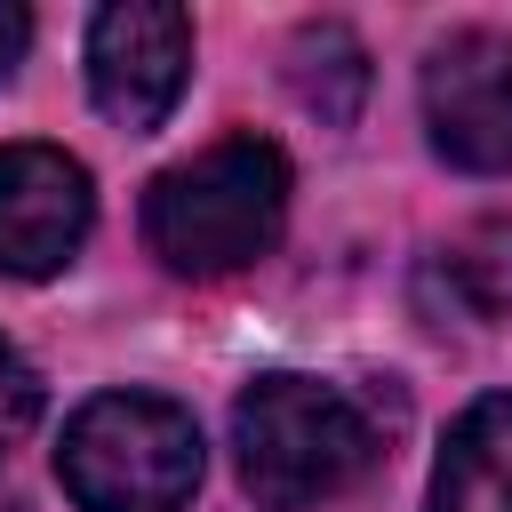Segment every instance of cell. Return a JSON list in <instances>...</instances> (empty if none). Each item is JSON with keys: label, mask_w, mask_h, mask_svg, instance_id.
Here are the masks:
<instances>
[{"label": "cell", "mask_w": 512, "mask_h": 512, "mask_svg": "<svg viewBox=\"0 0 512 512\" xmlns=\"http://www.w3.org/2000/svg\"><path fill=\"white\" fill-rule=\"evenodd\" d=\"M32 424H40V376H32V360L0 336V456H8Z\"/></svg>", "instance_id": "10"}, {"label": "cell", "mask_w": 512, "mask_h": 512, "mask_svg": "<svg viewBox=\"0 0 512 512\" xmlns=\"http://www.w3.org/2000/svg\"><path fill=\"white\" fill-rule=\"evenodd\" d=\"M232 456H240V488L264 512H320L376 472L384 432L344 384L256 376L232 408Z\"/></svg>", "instance_id": "2"}, {"label": "cell", "mask_w": 512, "mask_h": 512, "mask_svg": "<svg viewBox=\"0 0 512 512\" xmlns=\"http://www.w3.org/2000/svg\"><path fill=\"white\" fill-rule=\"evenodd\" d=\"M288 88L320 128H344L360 112V96H368V48L344 24H304L288 40Z\"/></svg>", "instance_id": "8"}, {"label": "cell", "mask_w": 512, "mask_h": 512, "mask_svg": "<svg viewBox=\"0 0 512 512\" xmlns=\"http://www.w3.org/2000/svg\"><path fill=\"white\" fill-rule=\"evenodd\" d=\"M24 48H32V16H24L16 0H0V80L16 72V56H24Z\"/></svg>", "instance_id": "11"}, {"label": "cell", "mask_w": 512, "mask_h": 512, "mask_svg": "<svg viewBox=\"0 0 512 512\" xmlns=\"http://www.w3.org/2000/svg\"><path fill=\"white\" fill-rule=\"evenodd\" d=\"M288 224V152L272 136H216L144 192V248L184 280H224L272 256Z\"/></svg>", "instance_id": "1"}, {"label": "cell", "mask_w": 512, "mask_h": 512, "mask_svg": "<svg viewBox=\"0 0 512 512\" xmlns=\"http://www.w3.org/2000/svg\"><path fill=\"white\" fill-rule=\"evenodd\" d=\"M448 280L480 320L512 312V216H480L456 248H448Z\"/></svg>", "instance_id": "9"}, {"label": "cell", "mask_w": 512, "mask_h": 512, "mask_svg": "<svg viewBox=\"0 0 512 512\" xmlns=\"http://www.w3.org/2000/svg\"><path fill=\"white\" fill-rule=\"evenodd\" d=\"M56 480L80 512H184L200 488V424L160 392H96L56 440Z\"/></svg>", "instance_id": "3"}, {"label": "cell", "mask_w": 512, "mask_h": 512, "mask_svg": "<svg viewBox=\"0 0 512 512\" xmlns=\"http://www.w3.org/2000/svg\"><path fill=\"white\" fill-rule=\"evenodd\" d=\"M192 80V16L176 0H112L88 24V88L120 128H160Z\"/></svg>", "instance_id": "5"}, {"label": "cell", "mask_w": 512, "mask_h": 512, "mask_svg": "<svg viewBox=\"0 0 512 512\" xmlns=\"http://www.w3.org/2000/svg\"><path fill=\"white\" fill-rule=\"evenodd\" d=\"M432 512H512V392L472 400L432 464Z\"/></svg>", "instance_id": "7"}, {"label": "cell", "mask_w": 512, "mask_h": 512, "mask_svg": "<svg viewBox=\"0 0 512 512\" xmlns=\"http://www.w3.org/2000/svg\"><path fill=\"white\" fill-rule=\"evenodd\" d=\"M88 224H96V192L64 144H0V272L8 280L64 272Z\"/></svg>", "instance_id": "6"}, {"label": "cell", "mask_w": 512, "mask_h": 512, "mask_svg": "<svg viewBox=\"0 0 512 512\" xmlns=\"http://www.w3.org/2000/svg\"><path fill=\"white\" fill-rule=\"evenodd\" d=\"M424 128L448 168L512 176V32H448L424 56Z\"/></svg>", "instance_id": "4"}]
</instances>
